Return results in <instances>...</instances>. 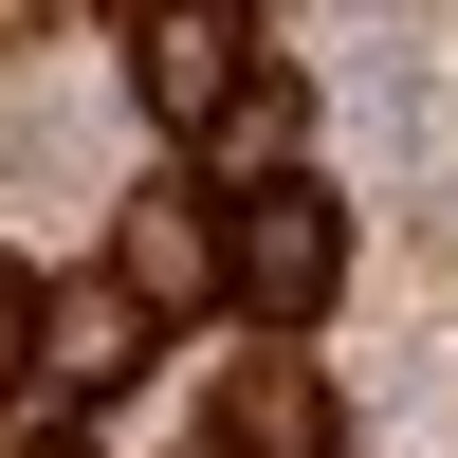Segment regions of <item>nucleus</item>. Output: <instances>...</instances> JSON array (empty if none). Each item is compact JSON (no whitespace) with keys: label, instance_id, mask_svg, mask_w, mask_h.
<instances>
[{"label":"nucleus","instance_id":"4","mask_svg":"<svg viewBox=\"0 0 458 458\" xmlns=\"http://www.w3.org/2000/svg\"><path fill=\"white\" fill-rule=\"evenodd\" d=\"M220 458H349V422L293 349H257V367H220Z\"/></svg>","mask_w":458,"mask_h":458},{"label":"nucleus","instance_id":"6","mask_svg":"<svg viewBox=\"0 0 458 458\" xmlns=\"http://www.w3.org/2000/svg\"><path fill=\"white\" fill-rule=\"evenodd\" d=\"M19 367H37V293L0 276V386H19Z\"/></svg>","mask_w":458,"mask_h":458},{"label":"nucleus","instance_id":"2","mask_svg":"<svg viewBox=\"0 0 458 458\" xmlns=\"http://www.w3.org/2000/svg\"><path fill=\"white\" fill-rule=\"evenodd\" d=\"M129 92H147V129H239V92H257V19L239 0H147L129 19Z\"/></svg>","mask_w":458,"mask_h":458},{"label":"nucleus","instance_id":"3","mask_svg":"<svg viewBox=\"0 0 458 458\" xmlns=\"http://www.w3.org/2000/svg\"><path fill=\"white\" fill-rule=\"evenodd\" d=\"M110 293H129V312H202V293H220V220L183 202V183H129V220H110Z\"/></svg>","mask_w":458,"mask_h":458},{"label":"nucleus","instance_id":"5","mask_svg":"<svg viewBox=\"0 0 458 458\" xmlns=\"http://www.w3.org/2000/svg\"><path fill=\"white\" fill-rule=\"evenodd\" d=\"M129 330H147V312L92 276V293H55V312H37V367H55V386H110V367H129Z\"/></svg>","mask_w":458,"mask_h":458},{"label":"nucleus","instance_id":"1","mask_svg":"<svg viewBox=\"0 0 458 458\" xmlns=\"http://www.w3.org/2000/svg\"><path fill=\"white\" fill-rule=\"evenodd\" d=\"M220 293H239L257 330H312L330 293H349V220H330V183H239V202H220Z\"/></svg>","mask_w":458,"mask_h":458}]
</instances>
